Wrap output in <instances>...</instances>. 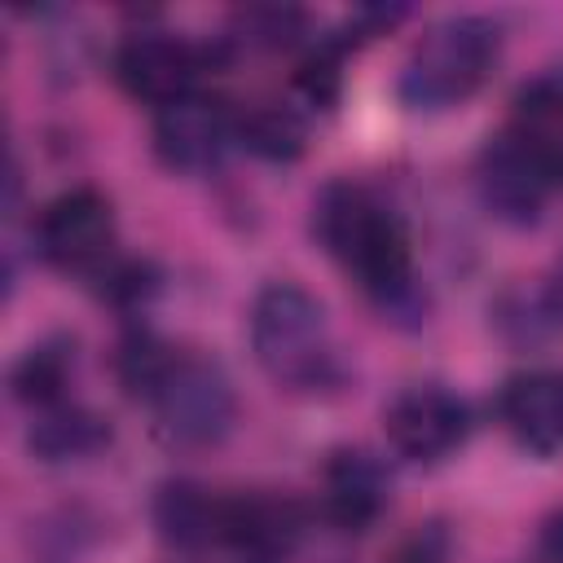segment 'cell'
Listing matches in <instances>:
<instances>
[{"mask_svg":"<svg viewBox=\"0 0 563 563\" xmlns=\"http://www.w3.org/2000/svg\"><path fill=\"white\" fill-rule=\"evenodd\" d=\"M312 238L356 277V286L378 303V312L405 325L427 321V299L413 282L409 233L365 185H321V194L312 198Z\"/></svg>","mask_w":563,"mask_h":563,"instance_id":"obj_1","label":"cell"},{"mask_svg":"<svg viewBox=\"0 0 563 563\" xmlns=\"http://www.w3.org/2000/svg\"><path fill=\"white\" fill-rule=\"evenodd\" d=\"M475 189L493 220L528 229L563 194V119L515 114L475 158Z\"/></svg>","mask_w":563,"mask_h":563,"instance_id":"obj_2","label":"cell"},{"mask_svg":"<svg viewBox=\"0 0 563 563\" xmlns=\"http://www.w3.org/2000/svg\"><path fill=\"white\" fill-rule=\"evenodd\" d=\"M251 352H255L260 369L290 391H317L339 378L325 308L299 282H268L255 295Z\"/></svg>","mask_w":563,"mask_h":563,"instance_id":"obj_3","label":"cell"},{"mask_svg":"<svg viewBox=\"0 0 563 563\" xmlns=\"http://www.w3.org/2000/svg\"><path fill=\"white\" fill-rule=\"evenodd\" d=\"M501 53L497 22L479 13H457L435 22L409 53L396 79V97L409 110H453L479 92Z\"/></svg>","mask_w":563,"mask_h":563,"instance_id":"obj_4","label":"cell"},{"mask_svg":"<svg viewBox=\"0 0 563 563\" xmlns=\"http://www.w3.org/2000/svg\"><path fill=\"white\" fill-rule=\"evenodd\" d=\"M154 431L172 449H211L233 431L238 391L229 374L207 356H180L158 396L150 400Z\"/></svg>","mask_w":563,"mask_h":563,"instance_id":"obj_5","label":"cell"},{"mask_svg":"<svg viewBox=\"0 0 563 563\" xmlns=\"http://www.w3.org/2000/svg\"><path fill=\"white\" fill-rule=\"evenodd\" d=\"M31 238L48 268L97 277L114 260V207L101 189L75 185L35 216Z\"/></svg>","mask_w":563,"mask_h":563,"instance_id":"obj_6","label":"cell"},{"mask_svg":"<svg viewBox=\"0 0 563 563\" xmlns=\"http://www.w3.org/2000/svg\"><path fill=\"white\" fill-rule=\"evenodd\" d=\"M110 70L132 101L163 110L167 101L194 92L198 75L207 70V48L176 31H132L119 40Z\"/></svg>","mask_w":563,"mask_h":563,"instance_id":"obj_7","label":"cell"},{"mask_svg":"<svg viewBox=\"0 0 563 563\" xmlns=\"http://www.w3.org/2000/svg\"><path fill=\"white\" fill-rule=\"evenodd\" d=\"M383 431H387V444L400 457L440 462L453 449H462V440L471 431V409L453 391H444L435 383H422V387L400 391L383 409Z\"/></svg>","mask_w":563,"mask_h":563,"instance_id":"obj_8","label":"cell"},{"mask_svg":"<svg viewBox=\"0 0 563 563\" xmlns=\"http://www.w3.org/2000/svg\"><path fill=\"white\" fill-rule=\"evenodd\" d=\"M233 123L238 114H229L216 97L194 88L154 114V154L167 172H180V176L211 172L224 145L233 141Z\"/></svg>","mask_w":563,"mask_h":563,"instance_id":"obj_9","label":"cell"},{"mask_svg":"<svg viewBox=\"0 0 563 563\" xmlns=\"http://www.w3.org/2000/svg\"><path fill=\"white\" fill-rule=\"evenodd\" d=\"M391 501L387 471L365 449H334L321 471V515L339 532H365Z\"/></svg>","mask_w":563,"mask_h":563,"instance_id":"obj_10","label":"cell"},{"mask_svg":"<svg viewBox=\"0 0 563 563\" xmlns=\"http://www.w3.org/2000/svg\"><path fill=\"white\" fill-rule=\"evenodd\" d=\"M497 413L519 449L550 457L563 449V374H519L501 387Z\"/></svg>","mask_w":563,"mask_h":563,"instance_id":"obj_11","label":"cell"},{"mask_svg":"<svg viewBox=\"0 0 563 563\" xmlns=\"http://www.w3.org/2000/svg\"><path fill=\"white\" fill-rule=\"evenodd\" d=\"M303 532V515L295 501L286 497H264V493H242V497H224L220 510V541L268 563L295 550Z\"/></svg>","mask_w":563,"mask_h":563,"instance_id":"obj_12","label":"cell"},{"mask_svg":"<svg viewBox=\"0 0 563 563\" xmlns=\"http://www.w3.org/2000/svg\"><path fill=\"white\" fill-rule=\"evenodd\" d=\"M220 510H224V501L211 497L194 479H167V484H158V493L150 501L154 532L172 550H202V545L220 541Z\"/></svg>","mask_w":563,"mask_h":563,"instance_id":"obj_13","label":"cell"},{"mask_svg":"<svg viewBox=\"0 0 563 563\" xmlns=\"http://www.w3.org/2000/svg\"><path fill=\"white\" fill-rule=\"evenodd\" d=\"M106 444H110V422L97 409L70 405V400L31 413V427H26V449L40 462H79L101 453Z\"/></svg>","mask_w":563,"mask_h":563,"instance_id":"obj_14","label":"cell"},{"mask_svg":"<svg viewBox=\"0 0 563 563\" xmlns=\"http://www.w3.org/2000/svg\"><path fill=\"white\" fill-rule=\"evenodd\" d=\"M233 141H238L246 154L286 167V163H299V158H303V150H308V123H303V114L290 110V106L260 101V106H251V110L238 114Z\"/></svg>","mask_w":563,"mask_h":563,"instance_id":"obj_15","label":"cell"},{"mask_svg":"<svg viewBox=\"0 0 563 563\" xmlns=\"http://www.w3.org/2000/svg\"><path fill=\"white\" fill-rule=\"evenodd\" d=\"M70 374H75V352L66 339H48V343H35L26 347L13 365H9V391L18 405H26L31 413L40 409H53L66 400V387H70Z\"/></svg>","mask_w":563,"mask_h":563,"instance_id":"obj_16","label":"cell"},{"mask_svg":"<svg viewBox=\"0 0 563 563\" xmlns=\"http://www.w3.org/2000/svg\"><path fill=\"white\" fill-rule=\"evenodd\" d=\"M176 352L145 325H132L119 343H114V356H110V369L119 378V387L132 396V400H154L158 387L167 383V374L176 369Z\"/></svg>","mask_w":563,"mask_h":563,"instance_id":"obj_17","label":"cell"},{"mask_svg":"<svg viewBox=\"0 0 563 563\" xmlns=\"http://www.w3.org/2000/svg\"><path fill=\"white\" fill-rule=\"evenodd\" d=\"M92 519L79 506H57L44 510L40 519H31V528L22 532V550L26 563H75L88 541H92Z\"/></svg>","mask_w":563,"mask_h":563,"instance_id":"obj_18","label":"cell"},{"mask_svg":"<svg viewBox=\"0 0 563 563\" xmlns=\"http://www.w3.org/2000/svg\"><path fill=\"white\" fill-rule=\"evenodd\" d=\"M290 84H295V92H299L312 110H334L339 97H343V48H339L330 35H321V40L299 57Z\"/></svg>","mask_w":563,"mask_h":563,"instance_id":"obj_19","label":"cell"},{"mask_svg":"<svg viewBox=\"0 0 563 563\" xmlns=\"http://www.w3.org/2000/svg\"><path fill=\"white\" fill-rule=\"evenodd\" d=\"M308 26V13L295 4H246L233 18V35L251 48H290Z\"/></svg>","mask_w":563,"mask_h":563,"instance_id":"obj_20","label":"cell"},{"mask_svg":"<svg viewBox=\"0 0 563 563\" xmlns=\"http://www.w3.org/2000/svg\"><path fill=\"white\" fill-rule=\"evenodd\" d=\"M97 282H101L97 295L119 312H136L163 290V273L154 260H110L97 273Z\"/></svg>","mask_w":563,"mask_h":563,"instance_id":"obj_21","label":"cell"},{"mask_svg":"<svg viewBox=\"0 0 563 563\" xmlns=\"http://www.w3.org/2000/svg\"><path fill=\"white\" fill-rule=\"evenodd\" d=\"M449 550H453V537H449L444 519H427V523H413L387 550L383 563H449Z\"/></svg>","mask_w":563,"mask_h":563,"instance_id":"obj_22","label":"cell"},{"mask_svg":"<svg viewBox=\"0 0 563 563\" xmlns=\"http://www.w3.org/2000/svg\"><path fill=\"white\" fill-rule=\"evenodd\" d=\"M537 299H541V312H545L550 330H563V260H559V268L550 273V282L537 290Z\"/></svg>","mask_w":563,"mask_h":563,"instance_id":"obj_23","label":"cell"},{"mask_svg":"<svg viewBox=\"0 0 563 563\" xmlns=\"http://www.w3.org/2000/svg\"><path fill=\"white\" fill-rule=\"evenodd\" d=\"M541 554L550 563H563V510L545 519V528H541Z\"/></svg>","mask_w":563,"mask_h":563,"instance_id":"obj_24","label":"cell"},{"mask_svg":"<svg viewBox=\"0 0 563 563\" xmlns=\"http://www.w3.org/2000/svg\"><path fill=\"white\" fill-rule=\"evenodd\" d=\"M559 79H563V70H559Z\"/></svg>","mask_w":563,"mask_h":563,"instance_id":"obj_25","label":"cell"}]
</instances>
